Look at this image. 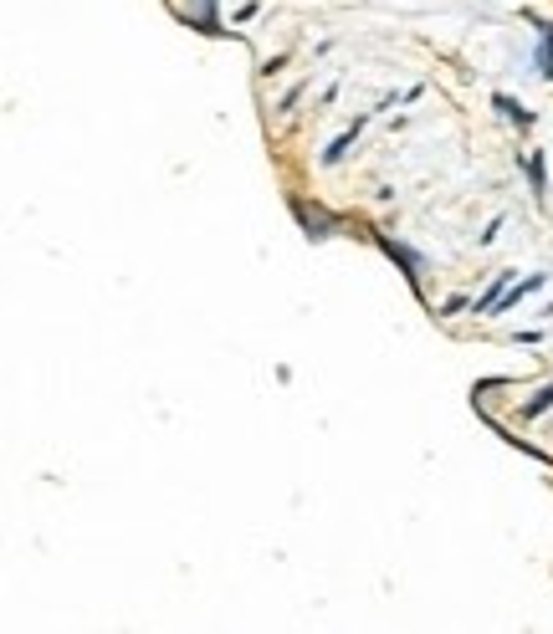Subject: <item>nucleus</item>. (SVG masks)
I'll return each instance as SVG.
<instances>
[{
    "mask_svg": "<svg viewBox=\"0 0 553 634\" xmlns=\"http://www.w3.org/2000/svg\"><path fill=\"white\" fill-rule=\"evenodd\" d=\"M528 179H533V190H538V195L548 190V169H543V154H533V159H528Z\"/></svg>",
    "mask_w": 553,
    "mask_h": 634,
    "instance_id": "nucleus-7",
    "label": "nucleus"
},
{
    "mask_svg": "<svg viewBox=\"0 0 553 634\" xmlns=\"http://www.w3.org/2000/svg\"><path fill=\"white\" fill-rule=\"evenodd\" d=\"M292 210H297V220H303V236H308V241H328V236L338 231V215H328V210H318V205L292 200Z\"/></svg>",
    "mask_w": 553,
    "mask_h": 634,
    "instance_id": "nucleus-2",
    "label": "nucleus"
},
{
    "mask_svg": "<svg viewBox=\"0 0 553 634\" xmlns=\"http://www.w3.org/2000/svg\"><path fill=\"white\" fill-rule=\"evenodd\" d=\"M543 410H553V384H543V389L528 399V415H543Z\"/></svg>",
    "mask_w": 553,
    "mask_h": 634,
    "instance_id": "nucleus-8",
    "label": "nucleus"
},
{
    "mask_svg": "<svg viewBox=\"0 0 553 634\" xmlns=\"http://www.w3.org/2000/svg\"><path fill=\"white\" fill-rule=\"evenodd\" d=\"M492 108H497L502 118H513V123H523V128L533 123V113H528V108H523L518 98H507V93H497V98H492Z\"/></svg>",
    "mask_w": 553,
    "mask_h": 634,
    "instance_id": "nucleus-5",
    "label": "nucleus"
},
{
    "mask_svg": "<svg viewBox=\"0 0 553 634\" xmlns=\"http://www.w3.org/2000/svg\"><path fill=\"white\" fill-rule=\"evenodd\" d=\"M374 246H379V251H385V256H390V261H395V266L405 271V282H410V287L420 292V271H425V261H420V256H415L410 246H400V241H390L385 231H374Z\"/></svg>",
    "mask_w": 553,
    "mask_h": 634,
    "instance_id": "nucleus-1",
    "label": "nucleus"
},
{
    "mask_svg": "<svg viewBox=\"0 0 553 634\" xmlns=\"http://www.w3.org/2000/svg\"><path fill=\"white\" fill-rule=\"evenodd\" d=\"M354 133H359V123H354L349 133H338V139H333V144L323 149V164H338V159H344V154L354 149Z\"/></svg>",
    "mask_w": 553,
    "mask_h": 634,
    "instance_id": "nucleus-6",
    "label": "nucleus"
},
{
    "mask_svg": "<svg viewBox=\"0 0 553 634\" xmlns=\"http://www.w3.org/2000/svg\"><path fill=\"white\" fill-rule=\"evenodd\" d=\"M507 287H513V271H497V282L477 297V312H492V307L502 302V292H507Z\"/></svg>",
    "mask_w": 553,
    "mask_h": 634,
    "instance_id": "nucleus-4",
    "label": "nucleus"
},
{
    "mask_svg": "<svg viewBox=\"0 0 553 634\" xmlns=\"http://www.w3.org/2000/svg\"><path fill=\"white\" fill-rule=\"evenodd\" d=\"M538 26V72L553 82V26L548 21H533Z\"/></svg>",
    "mask_w": 553,
    "mask_h": 634,
    "instance_id": "nucleus-3",
    "label": "nucleus"
},
{
    "mask_svg": "<svg viewBox=\"0 0 553 634\" xmlns=\"http://www.w3.org/2000/svg\"><path fill=\"white\" fill-rule=\"evenodd\" d=\"M456 312H466V297H451V302L441 307V317H456Z\"/></svg>",
    "mask_w": 553,
    "mask_h": 634,
    "instance_id": "nucleus-9",
    "label": "nucleus"
}]
</instances>
